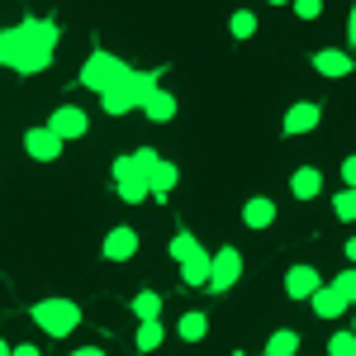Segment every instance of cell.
I'll return each mask as SVG.
<instances>
[{
	"label": "cell",
	"instance_id": "9a60e30c",
	"mask_svg": "<svg viewBox=\"0 0 356 356\" xmlns=\"http://www.w3.org/2000/svg\"><path fill=\"white\" fill-rule=\"evenodd\" d=\"M100 252H105L110 261H129V257L138 252V228H110V233H105V247H100Z\"/></svg>",
	"mask_w": 356,
	"mask_h": 356
},
{
	"label": "cell",
	"instance_id": "ffe728a7",
	"mask_svg": "<svg viewBox=\"0 0 356 356\" xmlns=\"http://www.w3.org/2000/svg\"><path fill=\"white\" fill-rule=\"evenodd\" d=\"M129 309H134L138 323H157V318H162V295H157V290H138L134 300H129Z\"/></svg>",
	"mask_w": 356,
	"mask_h": 356
},
{
	"label": "cell",
	"instance_id": "603a6c76",
	"mask_svg": "<svg viewBox=\"0 0 356 356\" xmlns=\"http://www.w3.org/2000/svg\"><path fill=\"white\" fill-rule=\"evenodd\" d=\"M181 280H186V285H204V280H209V252H200V257H191V261H181Z\"/></svg>",
	"mask_w": 356,
	"mask_h": 356
},
{
	"label": "cell",
	"instance_id": "44dd1931",
	"mask_svg": "<svg viewBox=\"0 0 356 356\" xmlns=\"http://www.w3.org/2000/svg\"><path fill=\"white\" fill-rule=\"evenodd\" d=\"M261 352H266V356H295V352H300V332H295V328H275L271 337H266Z\"/></svg>",
	"mask_w": 356,
	"mask_h": 356
},
{
	"label": "cell",
	"instance_id": "ac0fdd59",
	"mask_svg": "<svg viewBox=\"0 0 356 356\" xmlns=\"http://www.w3.org/2000/svg\"><path fill=\"white\" fill-rule=\"evenodd\" d=\"M176 337H181V342H204V337H209V314H204V309H186L181 323H176Z\"/></svg>",
	"mask_w": 356,
	"mask_h": 356
},
{
	"label": "cell",
	"instance_id": "cb8c5ba5",
	"mask_svg": "<svg viewBox=\"0 0 356 356\" xmlns=\"http://www.w3.org/2000/svg\"><path fill=\"white\" fill-rule=\"evenodd\" d=\"M204 247H200V238L195 233H176L171 238V261H191V257H200Z\"/></svg>",
	"mask_w": 356,
	"mask_h": 356
},
{
	"label": "cell",
	"instance_id": "d6986e66",
	"mask_svg": "<svg viewBox=\"0 0 356 356\" xmlns=\"http://www.w3.org/2000/svg\"><path fill=\"white\" fill-rule=\"evenodd\" d=\"M309 304H314V314H318V318H337V314H347V309H352V304L342 300L337 290H328V285H318V290L309 295Z\"/></svg>",
	"mask_w": 356,
	"mask_h": 356
},
{
	"label": "cell",
	"instance_id": "4316f807",
	"mask_svg": "<svg viewBox=\"0 0 356 356\" xmlns=\"http://www.w3.org/2000/svg\"><path fill=\"white\" fill-rule=\"evenodd\" d=\"M332 214H337L342 223H352L356 219V191H347V186H342V191L332 195Z\"/></svg>",
	"mask_w": 356,
	"mask_h": 356
},
{
	"label": "cell",
	"instance_id": "2e32d148",
	"mask_svg": "<svg viewBox=\"0 0 356 356\" xmlns=\"http://www.w3.org/2000/svg\"><path fill=\"white\" fill-rule=\"evenodd\" d=\"M138 110L147 114L152 124H171V119H176V95H171L166 86H157V90H152V95H147V100H143Z\"/></svg>",
	"mask_w": 356,
	"mask_h": 356
},
{
	"label": "cell",
	"instance_id": "30bf717a",
	"mask_svg": "<svg viewBox=\"0 0 356 356\" xmlns=\"http://www.w3.org/2000/svg\"><path fill=\"white\" fill-rule=\"evenodd\" d=\"M29 33H33V15H29V19H19L15 29H0V67H15V57L24 53Z\"/></svg>",
	"mask_w": 356,
	"mask_h": 356
},
{
	"label": "cell",
	"instance_id": "f546056e",
	"mask_svg": "<svg viewBox=\"0 0 356 356\" xmlns=\"http://www.w3.org/2000/svg\"><path fill=\"white\" fill-rule=\"evenodd\" d=\"M295 15L300 19H318L323 15V0H295Z\"/></svg>",
	"mask_w": 356,
	"mask_h": 356
},
{
	"label": "cell",
	"instance_id": "d6a6232c",
	"mask_svg": "<svg viewBox=\"0 0 356 356\" xmlns=\"http://www.w3.org/2000/svg\"><path fill=\"white\" fill-rule=\"evenodd\" d=\"M72 356H105V352H100V347H76Z\"/></svg>",
	"mask_w": 356,
	"mask_h": 356
},
{
	"label": "cell",
	"instance_id": "1f68e13d",
	"mask_svg": "<svg viewBox=\"0 0 356 356\" xmlns=\"http://www.w3.org/2000/svg\"><path fill=\"white\" fill-rule=\"evenodd\" d=\"M10 356H43V352H38L33 342H15V347H10Z\"/></svg>",
	"mask_w": 356,
	"mask_h": 356
},
{
	"label": "cell",
	"instance_id": "7402d4cb",
	"mask_svg": "<svg viewBox=\"0 0 356 356\" xmlns=\"http://www.w3.org/2000/svg\"><path fill=\"white\" fill-rule=\"evenodd\" d=\"M162 337H166L162 318H157V323H138V337H134V347H138V352H157V347H162Z\"/></svg>",
	"mask_w": 356,
	"mask_h": 356
},
{
	"label": "cell",
	"instance_id": "d4e9b609",
	"mask_svg": "<svg viewBox=\"0 0 356 356\" xmlns=\"http://www.w3.org/2000/svg\"><path fill=\"white\" fill-rule=\"evenodd\" d=\"M114 191H119V200H124V204H143V200H147V181L129 176V181H114Z\"/></svg>",
	"mask_w": 356,
	"mask_h": 356
},
{
	"label": "cell",
	"instance_id": "52a82bcc",
	"mask_svg": "<svg viewBox=\"0 0 356 356\" xmlns=\"http://www.w3.org/2000/svg\"><path fill=\"white\" fill-rule=\"evenodd\" d=\"M318 119H323V110H318L314 100H300V105H290V110H285V119H280V134H285V138L314 134V129H318Z\"/></svg>",
	"mask_w": 356,
	"mask_h": 356
},
{
	"label": "cell",
	"instance_id": "5b68a950",
	"mask_svg": "<svg viewBox=\"0 0 356 356\" xmlns=\"http://www.w3.org/2000/svg\"><path fill=\"white\" fill-rule=\"evenodd\" d=\"M243 280V252L238 247H219V252H209V290L214 295H223V290H233Z\"/></svg>",
	"mask_w": 356,
	"mask_h": 356
},
{
	"label": "cell",
	"instance_id": "5bb4252c",
	"mask_svg": "<svg viewBox=\"0 0 356 356\" xmlns=\"http://www.w3.org/2000/svg\"><path fill=\"white\" fill-rule=\"evenodd\" d=\"M271 223H275V200L271 195H252L243 204V228L257 233V228H271Z\"/></svg>",
	"mask_w": 356,
	"mask_h": 356
},
{
	"label": "cell",
	"instance_id": "83f0119b",
	"mask_svg": "<svg viewBox=\"0 0 356 356\" xmlns=\"http://www.w3.org/2000/svg\"><path fill=\"white\" fill-rule=\"evenodd\" d=\"M328 290H337L342 300L352 304V300H356V271H337V275L328 280Z\"/></svg>",
	"mask_w": 356,
	"mask_h": 356
},
{
	"label": "cell",
	"instance_id": "6da1fadb",
	"mask_svg": "<svg viewBox=\"0 0 356 356\" xmlns=\"http://www.w3.org/2000/svg\"><path fill=\"white\" fill-rule=\"evenodd\" d=\"M157 86H162V72H157V67H152V72H134V67H129L124 81L100 95V110H105V114H129V110H138Z\"/></svg>",
	"mask_w": 356,
	"mask_h": 356
},
{
	"label": "cell",
	"instance_id": "277c9868",
	"mask_svg": "<svg viewBox=\"0 0 356 356\" xmlns=\"http://www.w3.org/2000/svg\"><path fill=\"white\" fill-rule=\"evenodd\" d=\"M124 72H129V67H124V62H119L114 53H105V48H100V53L86 57L81 86H86V90H95V95H105V90H114V86L124 81Z\"/></svg>",
	"mask_w": 356,
	"mask_h": 356
},
{
	"label": "cell",
	"instance_id": "836d02e7",
	"mask_svg": "<svg viewBox=\"0 0 356 356\" xmlns=\"http://www.w3.org/2000/svg\"><path fill=\"white\" fill-rule=\"evenodd\" d=\"M0 356H10V342H5V337H0Z\"/></svg>",
	"mask_w": 356,
	"mask_h": 356
},
{
	"label": "cell",
	"instance_id": "3957f363",
	"mask_svg": "<svg viewBox=\"0 0 356 356\" xmlns=\"http://www.w3.org/2000/svg\"><path fill=\"white\" fill-rule=\"evenodd\" d=\"M53 48H57V24H53V19H33V33H29L24 53L15 57V72H19V76L43 72V67L53 62Z\"/></svg>",
	"mask_w": 356,
	"mask_h": 356
},
{
	"label": "cell",
	"instance_id": "9c48e42d",
	"mask_svg": "<svg viewBox=\"0 0 356 356\" xmlns=\"http://www.w3.org/2000/svg\"><path fill=\"white\" fill-rule=\"evenodd\" d=\"M62 147H67V143H62V138H53L43 124L24 134V152L33 157V162H57V157H62Z\"/></svg>",
	"mask_w": 356,
	"mask_h": 356
},
{
	"label": "cell",
	"instance_id": "7a4b0ae2",
	"mask_svg": "<svg viewBox=\"0 0 356 356\" xmlns=\"http://www.w3.org/2000/svg\"><path fill=\"white\" fill-rule=\"evenodd\" d=\"M29 314H33V323L48 332V337H72V332L81 328V309H76L72 300H62V295H53V300H38Z\"/></svg>",
	"mask_w": 356,
	"mask_h": 356
},
{
	"label": "cell",
	"instance_id": "4fadbf2b",
	"mask_svg": "<svg viewBox=\"0 0 356 356\" xmlns=\"http://www.w3.org/2000/svg\"><path fill=\"white\" fill-rule=\"evenodd\" d=\"M314 72L342 81V76H352V57L342 53V48H318V53H314Z\"/></svg>",
	"mask_w": 356,
	"mask_h": 356
},
{
	"label": "cell",
	"instance_id": "4dcf8cb0",
	"mask_svg": "<svg viewBox=\"0 0 356 356\" xmlns=\"http://www.w3.org/2000/svg\"><path fill=\"white\" fill-rule=\"evenodd\" d=\"M342 181H347V191H356V157L342 162Z\"/></svg>",
	"mask_w": 356,
	"mask_h": 356
},
{
	"label": "cell",
	"instance_id": "e0dca14e",
	"mask_svg": "<svg viewBox=\"0 0 356 356\" xmlns=\"http://www.w3.org/2000/svg\"><path fill=\"white\" fill-rule=\"evenodd\" d=\"M290 195H295V200H318V195H323V171H318V166H300V171L290 176Z\"/></svg>",
	"mask_w": 356,
	"mask_h": 356
},
{
	"label": "cell",
	"instance_id": "8fae6325",
	"mask_svg": "<svg viewBox=\"0 0 356 356\" xmlns=\"http://www.w3.org/2000/svg\"><path fill=\"white\" fill-rule=\"evenodd\" d=\"M176 181H181V171H176V162H166V157H157V166L147 171V200H162L176 191Z\"/></svg>",
	"mask_w": 356,
	"mask_h": 356
},
{
	"label": "cell",
	"instance_id": "e575fe53",
	"mask_svg": "<svg viewBox=\"0 0 356 356\" xmlns=\"http://www.w3.org/2000/svg\"><path fill=\"white\" fill-rule=\"evenodd\" d=\"M295 356H300V352H295Z\"/></svg>",
	"mask_w": 356,
	"mask_h": 356
},
{
	"label": "cell",
	"instance_id": "f1b7e54d",
	"mask_svg": "<svg viewBox=\"0 0 356 356\" xmlns=\"http://www.w3.org/2000/svg\"><path fill=\"white\" fill-rule=\"evenodd\" d=\"M328 356H356V332H332Z\"/></svg>",
	"mask_w": 356,
	"mask_h": 356
},
{
	"label": "cell",
	"instance_id": "ba28073f",
	"mask_svg": "<svg viewBox=\"0 0 356 356\" xmlns=\"http://www.w3.org/2000/svg\"><path fill=\"white\" fill-rule=\"evenodd\" d=\"M157 147H134V152H124L119 162H114V181H129V176H138V181H147V171L157 166Z\"/></svg>",
	"mask_w": 356,
	"mask_h": 356
},
{
	"label": "cell",
	"instance_id": "8992f818",
	"mask_svg": "<svg viewBox=\"0 0 356 356\" xmlns=\"http://www.w3.org/2000/svg\"><path fill=\"white\" fill-rule=\"evenodd\" d=\"M53 138H62V143H72V138H81V134H90V114L86 110H76V105H57L53 110V119L43 124Z\"/></svg>",
	"mask_w": 356,
	"mask_h": 356
},
{
	"label": "cell",
	"instance_id": "484cf974",
	"mask_svg": "<svg viewBox=\"0 0 356 356\" xmlns=\"http://www.w3.org/2000/svg\"><path fill=\"white\" fill-rule=\"evenodd\" d=\"M228 33H233L238 43H243V38H252V33H257V15H252V10H238V15L228 19Z\"/></svg>",
	"mask_w": 356,
	"mask_h": 356
},
{
	"label": "cell",
	"instance_id": "7c38bea8",
	"mask_svg": "<svg viewBox=\"0 0 356 356\" xmlns=\"http://www.w3.org/2000/svg\"><path fill=\"white\" fill-rule=\"evenodd\" d=\"M318 285H323V275L314 271V266H304V261L285 271V295H290V300H309Z\"/></svg>",
	"mask_w": 356,
	"mask_h": 356
}]
</instances>
